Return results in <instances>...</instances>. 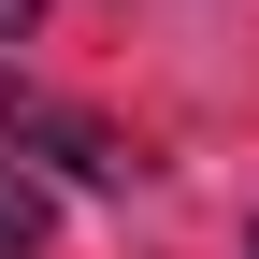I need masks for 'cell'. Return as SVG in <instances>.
I'll use <instances>...</instances> for the list:
<instances>
[{
  "label": "cell",
  "instance_id": "obj_1",
  "mask_svg": "<svg viewBox=\"0 0 259 259\" xmlns=\"http://www.w3.org/2000/svg\"><path fill=\"white\" fill-rule=\"evenodd\" d=\"M0 144H29V158H58V173H130V144H115V130L101 115H72V101H44V87H29V72H0Z\"/></svg>",
  "mask_w": 259,
  "mask_h": 259
},
{
  "label": "cell",
  "instance_id": "obj_2",
  "mask_svg": "<svg viewBox=\"0 0 259 259\" xmlns=\"http://www.w3.org/2000/svg\"><path fill=\"white\" fill-rule=\"evenodd\" d=\"M44 245H58V202L15 173V158H0V259H44Z\"/></svg>",
  "mask_w": 259,
  "mask_h": 259
},
{
  "label": "cell",
  "instance_id": "obj_3",
  "mask_svg": "<svg viewBox=\"0 0 259 259\" xmlns=\"http://www.w3.org/2000/svg\"><path fill=\"white\" fill-rule=\"evenodd\" d=\"M29 15H44V0H0V44H29Z\"/></svg>",
  "mask_w": 259,
  "mask_h": 259
}]
</instances>
